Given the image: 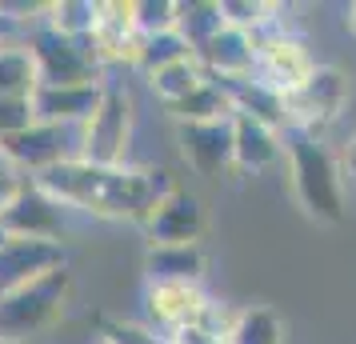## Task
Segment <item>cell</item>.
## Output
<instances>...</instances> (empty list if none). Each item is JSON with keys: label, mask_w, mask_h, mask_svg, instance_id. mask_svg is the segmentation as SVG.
<instances>
[{"label": "cell", "mask_w": 356, "mask_h": 344, "mask_svg": "<svg viewBox=\"0 0 356 344\" xmlns=\"http://www.w3.org/2000/svg\"><path fill=\"white\" fill-rule=\"evenodd\" d=\"M36 184L56 197L68 213H84L97 220H132L145 229L148 216L156 213L177 184L161 168H140V164H120V168H100L88 161H68L40 172Z\"/></svg>", "instance_id": "cell-1"}, {"label": "cell", "mask_w": 356, "mask_h": 344, "mask_svg": "<svg viewBox=\"0 0 356 344\" xmlns=\"http://www.w3.org/2000/svg\"><path fill=\"white\" fill-rule=\"evenodd\" d=\"M284 164H289L292 197L305 208V216H312L316 224H340L344 220V177L328 145L292 132L284 140Z\"/></svg>", "instance_id": "cell-2"}, {"label": "cell", "mask_w": 356, "mask_h": 344, "mask_svg": "<svg viewBox=\"0 0 356 344\" xmlns=\"http://www.w3.org/2000/svg\"><path fill=\"white\" fill-rule=\"evenodd\" d=\"M68 300H72V272L56 268L49 277H36L13 293L0 296V341L29 344L44 336L65 320Z\"/></svg>", "instance_id": "cell-3"}, {"label": "cell", "mask_w": 356, "mask_h": 344, "mask_svg": "<svg viewBox=\"0 0 356 344\" xmlns=\"http://www.w3.org/2000/svg\"><path fill=\"white\" fill-rule=\"evenodd\" d=\"M132 129H136V100L120 81H104L97 113L81 124V161L100 168H120L129 164Z\"/></svg>", "instance_id": "cell-4"}, {"label": "cell", "mask_w": 356, "mask_h": 344, "mask_svg": "<svg viewBox=\"0 0 356 344\" xmlns=\"http://www.w3.org/2000/svg\"><path fill=\"white\" fill-rule=\"evenodd\" d=\"M348 104V76L337 65H321L305 84H296L284 92V120L296 136L324 140V132L332 129Z\"/></svg>", "instance_id": "cell-5"}, {"label": "cell", "mask_w": 356, "mask_h": 344, "mask_svg": "<svg viewBox=\"0 0 356 344\" xmlns=\"http://www.w3.org/2000/svg\"><path fill=\"white\" fill-rule=\"evenodd\" d=\"M24 44L33 49L40 84H49V88H76V84L108 81L88 40H72V36L52 33L49 24H33L24 33Z\"/></svg>", "instance_id": "cell-6"}, {"label": "cell", "mask_w": 356, "mask_h": 344, "mask_svg": "<svg viewBox=\"0 0 356 344\" xmlns=\"http://www.w3.org/2000/svg\"><path fill=\"white\" fill-rule=\"evenodd\" d=\"M0 152L17 164L24 177L36 181L40 172H49V168H56V164H68V161L81 156V129L36 120V124H29L24 132L0 140Z\"/></svg>", "instance_id": "cell-7"}, {"label": "cell", "mask_w": 356, "mask_h": 344, "mask_svg": "<svg viewBox=\"0 0 356 344\" xmlns=\"http://www.w3.org/2000/svg\"><path fill=\"white\" fill-rule=\"evenodd\" d=\"M209 300L212 296L200 284H184V280H148L145 293H140L145 320L161 336H177L184 328H193Z\"/></svg>", "instance_id": "cell-8"}, {"label": "cell", "mask_w": 356, "mask_h": 344, "mask_svg": "<svg viewBox=\"0 0 356 344\" xmlns=\"http://www.w3.org/2000/svg\"><path fill=\"white\" fill-rule=\"evenodd\" d=\"M316 68H321V60L312 56L308 40L289 33V28H276L264 40H257V76L268 81L273 88H280V92L305 84Z\"/></svg>", "instance_id": "cell-9"}, {"label": "cell", "mask_w": 356, "mask_h": 344, "mask_svg": "<svg viewBox=\"0 0 356 344\" xmlns=\"http://www.w3.org/2000/svg\"><path fill=\"white\" fill-rule=\"evenodd\" d=\"M0 229L8 232V236H33V240H60V245H65L68 208L33 181L4 213H0Z\"/></svg>", "instance_id": "cell-10"}, {"label": "cell", "mask_w": 356, "mask_h": 344, "mask_svg": "<svg viewBox=\"0 0 356 344\" xmlns=\"http://www.w3.org/2000/svg\"><path fill=\"white\" fill-rule=\"evenodd\" d=\"M56 268H68V252L60 240H33V236H8L0 245V296L49 277Z\"/></svg>", "instance_id": "cell-11"}, {"label": "cell", "mask_w": 356, "mask_h": 344, "mask_svg": "<svg viewBox=\"0 0 356 344\" xmlns=\"http://www.w3.org/2000/svg\"><path fill=\"white\" fill-rule=\"evenodd\" d=\"M140 28H136V8L132 0H100V17H97V33L88 36V44L97 52L100 68L108 65H132L140 56Z\"/></svg>", "instance_id": "cell-12"}, {"label": "cell", "mask_w": 356, "mask_h": 344, "mask_svg": "<svg viewBox=\"0 0 356 344\" xmlns=\"http://www.w3.org/2000/svg\"><path fill=\"white\" fill-rule=\"evenodd\" d=\"M145 236H148V248L200 245V236H204V204H200V197L184 193V188H172L156 204V213L148 216Z\"/></svg>", "instance_id": "cell-13"}, {"label": "cell", "mask_w": 356, "mask_h": 344, "mask_svg": "<svg viewBox=\"0 0 356 344\" xmlns=\"http://www.w3.org/2000/svg\"><path fill=\"white\" fill-rule=\"evenodd\" d=\"M180 161L196 177H220L232 168V120H212V124H177Z\"/></svg>", "instance_id": "cell-14"}, {"label": "cell", "mask_w": 356, "mask_h": 344, "mask_svg": "<svg viewBox=\"0 0 356 344\" xmlns=\"http://www.w3.org/2000/svg\"><path fill=\"white\" fill-rule=\"evenodd\" d=\"M200 68H204V76L216 84L225 81H244V76H257V40L241 28H220V33L212 36L209 44L200 49Z\"/></svg>", "instance_id": "cell-15"}, {"label": "cell", "mask_w": 356, "mask_h": 344, "mask_svg": "<svg viewBox=\"0 0 356 344\" xmlns=\"http://www.w3.org/2000/svg\"><path fill=\"white\" fill-rule=\"evenodd\" d=\"M100 97H104V84H76V88H49V84H40L33 92V113L44 124L81 129L84 120L97 113Z\"/></svg>", "instance_id": "cell-16"}, {"label": "cell", "mask_w": 356, "mask_h": 344, "mask_svg": "<svg viewBox=\"0 0 356 344\" xmlns=\"http://www.w3.org/2000/svg\"><path fill=\"white\" fill-rule=\"evenodd\" d=\"M284 156V140L280 132L248 120V116H232V168L241 172H264Z\"/></svg>", "instance_id": "cell-17"}, {"label": "cell", "mask_w": 356, "mask_h": 344, "mask_svg": "<svg viewBox=\"0 0 356 344\" xmlns=\"http://www.w3.org/2000/svg\"><path fill=\"white\" fill-rule=\"evenodd\" d=\"M228 92V104H232V116H248V120H260L268 129H289L284 120V92L273 88L260 76H244V81H225L220 84Z\"/></svg>", "instance_id": "cell-18"}, {"label": "cell", "mask_w": 356, "mask_h": 344, "mask_svg": "<svg viewBox=\"0 0 356 344\" xmlns=\"http://www.w3.org/2000/svg\"><path fill=\"white\" fill-rule=\"evenodd\" d=\"M36 88H40V72H36L33 49L24 44V36L0 40V97L33 100Z\"/></svg>", "instance_id": "cell-19"}, {"label": "cell", "mask_w": 356, "mask_h": 344, "mask_svg": "<svg viewBox=\"0 0 356 344\" xmlns=\"http://www.w3.org/2000/svg\"><path fill=\"white\" fill-rule=\"evenodd\" d=\"M145 272H148V280H184V284H200V277H204V248L200 245L148 248Z\"/></svg>", "instance_id": "cell-20"}, {"label": "cell", "mask_w": 356, "mask_h": 344, "mask_svg": "<svg viewBox=\"0 0 356 344\" xmlns=\"http://www.w3.org/2000/svg\"><path fill=\"white\" fill-rule=\"evenodd\" d=\"M97 17L100 0H52V4H44L40 24H49L52 33L72 36V40H88L97 33Z\"/></svg>", "instance_id": "cell-21"}, {"label": "cell", "mask_w": 356, "mask_h": 344, "mask_svg": "<svg viewBox=\"0 0 356 344\" xmlns=\"http://www.w3.org/2000/svg\"><path fill=\"white\" fill-rule=\"evenodd\" d=\"M177 124H212V120H232V104H228V92L216 81H204L193 97H184L180 104L168 108Z\"/></svg>", "instance_id": "cell-22"}, {"label": "cell", "mask_w": 356, "mask_h": 344, "mask_svg": "<svg viewBox=\"0 0 356 344\" xmlns=\"http://www.w3.org/2000/svg\"><path fill=\"white\" fill-rule=\"evenodd\" d=\"M225 28L220 17V0H180V17H177V33L193 44V52L200 56V49L209 44L212 36Z\"/></svg>", "instance_id": "cell-23"}, {"label": "cell", "mask_w": 356, "mask_h": 344, "mask_svg": "<svg viewBox=\"0 0 356 344\" xmlns=\"http://www.w3.org/2000/svg\"><path fill=\"white\" fill-rule=\"evenodd\" d=\"M284 336H289V328L268 304H248L236 312L228 344H284Z\"/></svg>", "instance_id": "cell-24"}, {"label": "cell", "mask_w": 356, "mask_h": 344, "mask_svg": "<svg viewBox=\"0 0 356 344\" xmlns=\"http://www.w3.org/2000/svg\"><path fill=\"white\" fill-rule=\"evenodd\" d=\"M204 81H209V76H204L200 60H180V65H168V68H161V72H152V76H148V88H152V97L161 100L164 108H172V104H180L184 97H193Z\"/></svg>", "instance_id": "cell-25"}, {"label": "cell", "mask_w": 356, "mask_h": 344, "mask_svg": "<svg viewBox=\"0 0 356 344\" xmlns=\"http://www.w3.org/2000/svg\"><path fill=\"white\" fill-rule=\"evenodd\" d=\"M180 60H196L193 44L184 40V36L172 28V33H156V36H145L140 40V56H136V68L152 76V72H161L168 65H180Z\"/></svg>", "instance_id": "cell-26"}, {"label": "cell", "mask_w": 356, "mask_h": 344, "mask_svg": "<svg viewBox=\"0 0 356 344\" xmlns=\"http://www.w3.org/2000/svg\"><path fill=\"white\" fill-rule=\"evenodd\" d=\"M136 8V28L140 36H156V33H172L180 17V0H132Z\"/></svg>", "instance_id": "cell-27"}, {"label": "cell", "mask_w": 356, "mask_h": 344, "mask_svg": "<svg viewBox=\"0 0 356 344\" xmlns=\"http://www.w3.org/2000/svg\"><path fill=\"white\" fill-rule=\"evenodd\" d=\"M100 341L104 344H164L168 336H161L148 320H124V316H108L100 325Z\"/></svg>", "instance_id": "cell-28"}, {"label": "cell", "mask_w": 356, "mask_h": 344, "mask_svg": "<svg viewBox=\"0 0 356 344\" xmlns=\"http://www.w3.org/2000/svg\"><path fill=\"white\" fill-rule=\"evenodd\" d=\"M29 124H36L33 113V100H20V97H0V140L24 132Z\"/></svg>", "instance_id": "cell-29"}, {"label": "cell", "mask_w": 356, "mask_h": 344, "mask_svg": "<svg viewBox=\"0 0 356 344\" xmlns=\"http://www.w3.org/2000/svg\"><path fill=\"white\" fill-rule=\"evenodd\" d=\"M29 184H33V177H24L17 164L0 152V213H4V208H8V204H13V200L29 188Z\"/></svg>", "instance_id": "cell-30"}, {"label": "cell", "mask_w": 356, "mask_h": 344, "mask_svg": "<svg viewBox=\"0 0 356 344\" xmlns=\"http://www.w3.org/2000/svg\"><path fill=\"white\" fill-rule=\"evenodd\" d=\"M13 36H24V28H20L17 20L4 13V4H0V40H13Z\"/></svg>", "instance_id": "cell-31"}, {"label": "cell", "mask_w": 356, "mask_h": 344, "mask_svg": "<svg viewBox=\"0 0 356 344\" xmlns=\"http://www.w3.org/2000/svg\"><path fill=\"white\" fill-rule=\"evenodd\" d=\"M344 172L356 181V136L348 140V148H344Z\"/></svg>", "instance_id": "cell-32"}, {"label": "cell", "mask_w": 356, "mask_h": 344, "mask_svg": "<svg viewBox=\"0 0 356 344\" xmlns=\"http://www.w3.org/2000/svg\"><path fill=\"white\" fill-rule=\"evenodd\" d=\"M348 28H353V36H356V4L348 8Z\"/></svg>", "instance_id": "cell-33"}, {"label": "cell", "mask_w": 356, "mask_h": 344, "mask_svg": "<svg viewBox=\"0 0 356 344\" xmlns=\"http://www.w3.org/2000/svg\"><path fill=\"white\" fill-rule=\"evenodd\" d=\"M164 344H180V341H177V336H168V341H164Z\"/></svg>", "instance_id": "cell-34"}, {"label": "cell", "mask_w": 356, "mask_h": 344, "mask_svg": "<svg viewBox=\"0 0 356 344\" xmlns=\"http://www.w3.org/2000/svg\"><path fill=\"white\" fill-rule=\"evenodd\" d=\"M0 344H8V341H0Z\"/></svg>", "instance_id": "cell-35"}, {"label": "cell", "mask_w": 356, "mask_h": 344, "mask_svg": "<svg viewBox=\"0 0 356 344\" xmlns=\"http://www.w3.org/2000/svg\"><path fill=\"white\" fill-rule=\"evenodd\" d=\"M97 344H104V341H97Z\"/></svg>", "instance_id": "cell-36"}]
</instances>
